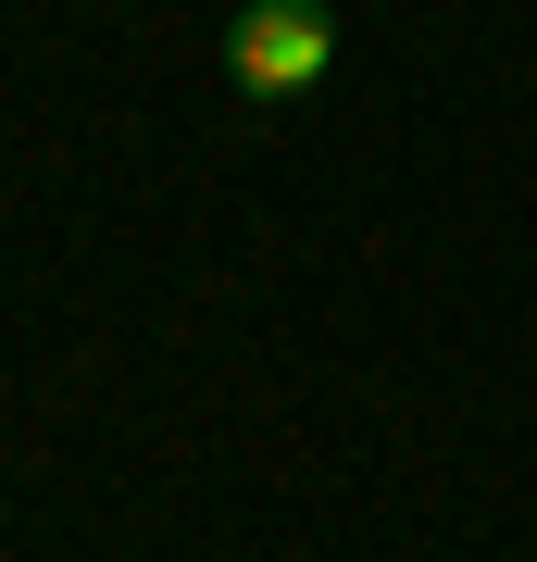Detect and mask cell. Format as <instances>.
Returning a JSON list of instances; mask_svg holds the SVG:
<instances>
[{
  "label": "cell",
  "instance_id": "6da1fadb",
  "mask_svg": "<svg viewBox=\"0 0 537 562\" xmlns=\"http://www.w3.org/2000/svg\"><path fill=\"white\" fill-rule=\"evenodd\" d=\"M325 63H338L325 0H238L225 13V88L238 101H300V88H325Z\"/></svg>",
  "mask_w": 537,
  "mask_h": 562
}]
</instances>
